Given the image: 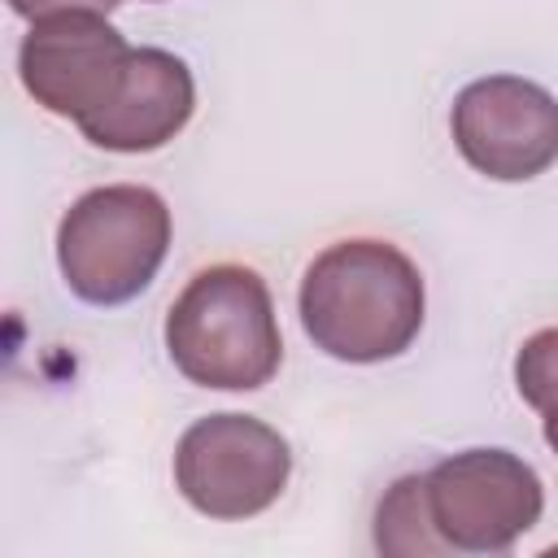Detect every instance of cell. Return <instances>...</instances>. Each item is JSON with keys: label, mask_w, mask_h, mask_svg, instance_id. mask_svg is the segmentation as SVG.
I'll use <instances>...</instances> for the list:
<instances>
[{"label": "cell", "mask_w": 558, "mask_h": 558, "mask_svg": "<svg viewBox=\"0 0 558 558\" xmlns=\"http://www.w3.org/2000/svg\"><path fill=\"white\" fill-rule=\"evenodd\" d=\"M423 275L388 240L327 244L301 279V327L336 362H388L423 327Z\"/></svg>", "instance_id": "cell-1"}, {"label": "cell", "mask_w": 558, "mask_h": 558, "mask_svg": "<svg viewBox=\"0 0 558 558\" xmlns=\"http://www.w3.org/2000/svg\"><path fill=\"white\" fill-rule=\"evenodd\" d=\"M166 349L183 379L218 392H253L275 379L283 336L257 270L218 262L187 279L166 314Z\"/></svg>", "instance_id": "cell-2"}, {"label": "cell", "mask_w": 558, "mask_h": 558, "mask_svg": "<svg viewBox=\"0 0 558 558\" xmlns=\"http://www.w3.org/2000/svg\"><path fill=\"white\" fill-rule=\"evenodd\" d=\"M170 248V209L144 183H105L83 192L57 227V266L87 305L140 296Z\"/></svg>", "instance_id": "cell-3"}, {"label": "cell", "mask_w": 558, "mask_h": 558, "mask_svg": "<svg viewBox=\"0 0 558 558\" xmlns=\"http://www.w3.org/2000/svg\"><path fill=\"white\" fill-rule=\"evenodd\" d=\"M288 475V440L253 414H205L174 445V488L192 510L222 523L270 510Z\"/></svg>", "instance_id": "cell-4"}, {"label": "cell", "mask_w": 558, "mask_h": 558, "mask_svg": "<svg viewBox=\"0 0 558 558\" xmlns=\"http://www.w3.org/2000/svg\"><path fill=\"white\" fill-rule=\"evenodd\" d=\"M427 519L453 554H506L541 523V475L510 449H462L423 475Z\"/></svg>", "instance_id": "cell-5"}, {"label": "cell", "mask_w": 558, "mask_h": 558, "mask_svg": "<svg viewBox=\"0 0 558 558\" xmlns=\"http://www.w3.org/2000/svg\"><path fill=\"white\" fill-rule=\"evenodd\" d=\"M462 161L497 183H527L558 161V100L523 74H488L449 113Z\"/></svg>", "instance_id": "cell-6"}, {"label": "cell", "mask_w": 558, "mask_h": 558, "mask_svg": "<svg viewBox=\"0 0 558 558\" xmlns=\"http://www.w3.org/2000/svg\"><path fill=\"white\" fill-rule=\"evenodd\" d=\"M131 44L118 26L105 22V13L74 9L31 22L17 48V78L57 118H70L74 126L105 109L113 96L122 70H126Z\"/></svg>", "instance_id": "cell-7"}, {"label": "cell", "mask_w": 558, "mask_h": 558, "mask_svg": "<svg viewBox=\"0 0 558 558\" xmlns=\"http://www.w3.org/2000/svg\"><path fill=\"white\" fill-rule=\"evenodd\" d=\"M192 109V70L166 48H131L113 96L105 100V109L83 118L78 131L105 153H153L187 126Z\"/></svg>", "instance_id": "cell-8"}, {"label": "cell", "mask_w": 558, "mask_h": 558, "mask_svg": "<svg viewBox=\"0 0 558 558\" xmlns=\"http://www.w3.org/2000/svg\"><path fill=\"white\" fill-rule=\"evenodd\" d=\"M375 545L384 554H449V545L436 536L427 519L423 475H401L375 514Z\"/></svg>", "instance_id": "cell-9"}, {"label": "cell", "mask_w": 558, "mask_h": 558, "mask_svg": "<svg viewBox=\"0 0 558 558\" xmlns=\"http://www.w3.org/2000/svg\"><path fill=\"white\" fill-rule=\"evenodd\" d=\"M514 388L541 414L558 405V327L523 340V349L514 353Z\"/></svg>", "instance_id": "cell-10"}, {"label": "cell", "mask_w": 558, "mask_h": 558, "mask_svg": "<svg viewBox=\"0 0 558 558\" xmlns=\"http://www.w3.org/2000/svg\"><path fill=\"white\" fill-rule=\"evenodd\" d=\"M118 0H9V9L26 22L52 17V13H74V9H92V13H109Z\"/></svg>", "instance_id": "cell-11"}, {"label": "cell", "mask_w": 558, "mask_h": 558, "mask_svg": "<svg viewBox=\"0 0 558 558\" xmlns=\"http://www.w3.org/2000/svg\"><path fill=\"white\" fill-rule=\"evenodd\" d=\"M545 445L558 453V405H554V410H545Z\"/></svg>", "instance_id": "cell-12"}]
</instances>
